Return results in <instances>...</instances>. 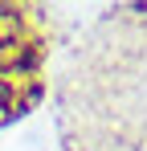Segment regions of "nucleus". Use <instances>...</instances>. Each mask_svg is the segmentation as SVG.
Here are the masks:
<instances>
[{
	"label": "nucleus",
	"mask_w": 147,
	"mask_h": 151,
	"mask_svg": "<svg viewBox=\"0 0 147 151\" xmlns=\"http://www.w3.org/2000/svg\"><path fill=\"white\" fill-rule=\"evenodd\" d=\"M24 33V21L17 8H0V45H8V41H21Z\"/></svg>",
	"instance_id": "obj_1"
}]
</instances>
